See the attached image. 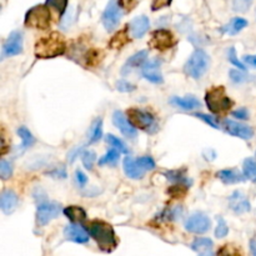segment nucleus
<instances>
[{
	"label": "nucleus",
	"mask_w": 256,
	"mask_h": 256,
	"mask_svg": "<svg viewBox=\"0 0 256 256\" xmlns=\"http://www.w3.org/2000/svg\"><path fill=\"white\" fill-rule=\"evenodd\" d=\"M65 40L60 32H52L48 36H42L35 42L34 54L40 59H52L62 55L65 52Z\"/></svg>",
	"instance_id": "1"
},
{
	"label": "nucleus",
	"mask_w": 256,
	"mask_h": 256,
	"mask_svg": "<svg viewBox=\"0 0 256 256\" xmlns=\"http://www.w3.org/2000/svg\"><path fill=\"white\" fill-rule=\"evenodd\" d=\"M89 234L99 245L100 250L105 252H110L116 248L118 242L115 236L114 229L110 224L105 222H92L89 225Z\"/></svg>",
	"instance_id": "2"
},
{
	"label": "nucleus",
	"mask_w": 256,
	"mask_h": 256,
	"mask_svg": "<svg viewBox=\"0 0 256 256\" xmlns=\"http://www.w3.org/2000/svg\"><path fill=\"white\" fill-rule=\"evenodd\" d=\"M210 65V58L204 50L198 49L190 55L186 64L184 65V70L186 75L194 78V79H200L205 72H208Z\"/></svg>",
	"instance_id": "3"
},
{
	"label": "nucleus",
	"mask_w": 256,
	"mask_h": 256,
	"mask_svg": "<svg viewBox=\"0 0 256 256\" xmlns=\"http://www.w3.org/2000/svg\"><path fill=\"white\" fill-rule=\"evenodd\" d=\"M205 102L210 112L215 114H222L228 112L232 106V102L225 94L224 86H215L210 89L205 95Z\"/></svg>",
	"instance_id": "4"
},
{
	"label": "nucleus",
	"mask_w": 256,
	"mask_h": 256,
	"mask_svg": "<svg viewBox=\"0 0 256 256\" xmlns=\"http://www.w3.org/2000/svg\"><path fill=\"white\" fill-rule=\"evenodd\" d=\"M50 22H52V14L46 4L32 8L25 15V25L34 29H48Z\"/></svg>",
	"instance_id": "5"
},
{
	"label": "nucleus",
	"mask_w": 256,
	"mask_h": 256,
	"mask_svg": "<svg viewBox=\"0 0 256 256\" xmlns=\"http://www.w3.org/2000/svg\"><path fill=\"white\" fill-rule=\"evenodd\" d=\"M122 16V4L118 0H110L102 12V22L106 32H112L119 25Z\"/></svg>",
	"instance_id": "6"
},
{
	"label": "nucleus",
	"mask_w": 256,
	"mask_h": 256,
	"mask_svg": "<svg viewBox=\"0 0 256 256\" xmlns=\"http://www.w3.org/2000/svg\"><path fill=\"white\" fill-rule=\"evenodd\" d=\"M60 210H62V206L59 202H46V200L40 202L36 209V224L39 226H45L46 224H49L50 220L58 218Z\"/></svg>",
	"instance_id": "7"
},
{
	"label": "nucleus",
	"mask_w": 256,
	"mask_h": 256,
	"mask_svg": "<svg viewBox=\"0 0 256 256\" xmlns=\"http://www.w3.org/2000/svg\"><path fill=\"white\" fill-rule=\"evenodd\" d=\"M212 228V220L204 212H194L185 222V229L192 234H205Z\"/></svg>",
	"instance_id": "8"
},
{
	"label": "nucleus",
	"mask_w": 256,
	"mask_h": 256,
	"mask_svg": "<svg viewBox=\"0 0 256 256\" xmlns=\"http://www.w3.org/2000/svg\"><path fill=\"white\" fill-rule=\"evenodd\" d=\"M128 119L134 125L135 128L142 130H148L154 126L155 120L154 116L149 112L138 108H130L128 110Z\"/></svg>",
	"instance_id": "9"
},
{
	"label": "nucleus",
	"mask_w": 256,
	"mask_h": 256,
	"mask_svg": "<svg viewBox=\"0 0 256 256\" xmlns=\"http://www.w3.org/2000/svg\"><path fill=\"white\" fill-rule=\"evenodd\" d=\"M174 45V35L166 29L155 30L149 40V46L156 50H168Z\"/></svg>",
	"instance_id": "10"
},
{
	"label": "nucleus",
	"mask_w": 256,
	"mask_h": 256,
	"mask_svg": "<svg viewBox=\"0 0 256 256\" xmlns=\"http://www.w3.org/2000/svg\"><path fill=\"white\" fill-rule=\"evenodd\" d=\"M22 52V34L20 32H12L2 45V58L14 56Z\"/></svg>",
	"instance_id": "11"
},
{
	"label": "nucleus",
	"mask_w": 256,
	"mask_h": 256,
	"mask_svg": "<svg viewBox=\"0 0 256 256\" xmlns=\"http://www.w3.org/2000/svg\"><path fill=\"white\" fill-rule=\"evenodd\" d=\"M222 125H224V129L226 130V132H229L232 136L244 140H249L254 136V129L252 126L242 124V122H234V120H224Z\"/></svg>",
	"instance_id": "12"
},
{
	"label": "nucleus",
	"mask_w": 256,
	"mask_h": 256,
	"mask_svg": "<svg viewBox=\"0 0 256 256\" xmlns=\"http://www.w3.org/2000/svg\"><path fill=\"white\" fill-rule=\"evenodd\" d=\"M112 122L120 130V132L124 136H126L128 139H135L138 136L136 128L129 122V119H126V116L120 110L114 112V114H112Z\"/></svg>",
	"instance_id": "13"
},
{
	"label": "nucleus",
	"mask_w": 256,
	"mask_h": 256,
	"mask_svg": "<svg viewBox=\"0 0 256 256\" xmlns=\"http://www.w3.org/2000/svg\"><path fill=\"white\" fill-rule=\"evenodd\" d=\"M160 66H162V62L159 59H152L145 62L142 69V76L148 82H152L154 84H162L164 79H162V72H160Z\"/></svg>",
	"instance_id": "14"
},
{
	"label": "nucleus",
	"mask_w": 256,
	"mask_h": 256,
	"mask_svg": "<svg viewBox=\"0 0 256 256\" xmlns=\"http://www.w3.org/2000/svg\"><path fill=\"white\" fill-rule=\"evenodd\" d=\"M229 206L235 214H245L250 212L252 205L248 198L242 192H234L229 198Z\"/></svg>",
	"instance_id": "15"
},
{
	"label": "nucleus",
	"mask_w": 256,
	"mask_h": 256,
	"mask_svg": "<svg viewBox=\"0 0 256 256\" xmlns=\"http://www.w3.org/2000/svg\"><path fill=\"white\" fill-rule=\"evenodd\" d=\"M64 235L68 240L76 242V244H85L89 242V232L84 228L76 224L68 225L64 230Z\"/></svg>",
	"instance_id": "16"
},
{
	"label": "nucleus",
	"mask_w": 256,
	"mask_h": 256,
	"mask_svg": "<svg viewBox=\"0 0 256 256\" xmlns=\"http://www.w3.org/2000/svg\"><path fill=\"white\" fill-rule=\"evenodd\" d=\"M130 32H132V36L135 39H139L142 38L150 28V22L149 18L145 16V15H140V16L134 18V19L130 22L129 24Z\"/></svg>",
	"instance_id": "17"
},
{
	"label": "nucleus",
	"mask_w": 256,
	"mask_h": 256,
	"mask_svg": "<svg viewBox=\"0 0 256 256\" xmlns=\"http://www.w3.org/2000/svg\"><path fill=\"white\" fill-rule=\"evenodd\" d=\"M122 168H124V172L125 174H126V176L130 178V179H142L145 174V170L140 166L139 162H135V160L130 156L124 158Z\"/></svg>",
	"instance_id": "18"
},
{
	"label": "nucleus",
	"mask_w": 256,
	"mask_h": 256,
	"mask_svg": "<svg viewBox=\"0 0 256 256\" xmlns=\"http://www.w3.org/2000/svg\"><path fill=\"white\" fill-rule=\"evenodd\" d=\"M18 205V195L12 190H5L0 195V208L6 215L12 214Z\"/></svg>",
	"instance_id": "19"
},
{
	"label": "nucleus",
	"mask_w": 256,
	"mask_h": 256,
	"mask_svg": "<svg viewBox=\"0 0 256 256\" xmlns=\"http://www.w3.org/2000/svg\"><path fill=\"white\" fill-rule=\"evenodd\" d=\"M170 102H172L174 106L179 108V109H182V110H194L202 106L199 100H198L195 96H192V95H189V96H182V98L172 96V99H170Z\"/></svg>",
	"instance_id": "20"
},
{
	"label": "nucleus",
	"mask_w": 256,
	"mask_h": 256,
	"mask_svg": "<svg viewBox=\"0 0 256 256\" xmlns=\"http://www.w3.org/2000/svg\"><path fill=\"white\" fill-rule=\"evenodd\" d=\"M146 58H148L146 50H142V52L134 54L124 64V66H122V74L126 75V74H129L132 69H135V68H139L140 65L144 64L145 60H146Z\"/></svg>",
	"instance_id": "21"
},
{
	"label": "nucleus",
	"mask_w": 256,
	"mask_h": 256,
	"mask_svg": "<svg viewBox=\"0 0 256 256\" xmlns=\"http://www.w3.org/2000/svg\"><path fill=\"white\" fill-rule=\"evenodd\" d=\"M216 175L222 182H225V184H238V182H242L246 179L245 175H242L238 170L234 169L220 170Z\"/></svg>",
	"instance_id": "22"
},
{
	"label": "nucleus",
	"mask_w": 256,
	"mask_h": 256,
	"mask_svg": "<svg viewBox=\"0 0 256 256\" xmlns=\"http://www.w3.org/2000/svg\"><path fill=\"white\" fill-rule=\"evenodd\" d=\"M248 26V20L244 19V18H234L230 22H228L226 25L222 28V32L229 35H235L238 32H242V29Z\"/></svg>",
	"instance_id": "23"
},
{
	"label": "nucleus",
	"mask_w": 256,
	"mask_h": 256,
	"mask_svg": "<svg viewBox=\"0 0 256 256\" xmlns=\"http://www.w3.org/2000/svg\"><path fill=\"white\" fill-rule=\"evenodd\" d=\"M64 215L72 222H82L86 219V212L80 206L65 208Z\"/></svg>",
	"instance_id": "24"
},
{
	"label": "nucleus",
	"mask_w": 256,
	"mask_h": 256,
	"mask_svg": "<svg viewBox=\"0 0 256 256\" xmlns=\"http://www.w3.org/2000/svg\"><path fill=\"white\" fill-rule=\"evenodd\" d=\"M129 35H128V28H124L122 30H120L119 32H116V34L112 36V39L110 40L109 45L110 48H112V49H122V46H125V45L129 42Z\"/></svg>",
	"instance_id": "25"
},
{
	"label": "nucleus",
	"mask_w": 256,
	"mask_h": 256,
	"mask_svg": "<svg viewBox=\"0 0 256 256\" xmlns=\"http://www.w3.org/2000/svg\"><path fill=\"white\" fill-rule=\"evenodd\" d=\"M242 172L245 178L250 182H256V160L254 158H246L242 164Z\"/></svg>",
	"instance_id": "26"
},
{
	"label": "nucleus",
	"mask_w": 256,
	"mask_h": 256,
	"mask_svg": "<svg viewBox=\"0 0 256 256\" xmlns=\"http://www.w3.org/2000/svg\"><path fill=\"white\" fill-rule=\"evenodd\" d=\"M102 136V119L95 120L92 124V128L89 130V142L90 144H94V142H99L100 138Z\"/></svg>",
	"instance_id": "27"
},
{
	"label": "nucleus",
	"mask_w": 256,
	"mask_h": 256,
	"mask_svg": "<svg viewBox=\"0 0 256 256\" xmlns=\"http://www.w3.org/2000/svg\"><path fill=\"white\" fill-rule=\"evenodd\" d=\"M120 158V152L115 148L110 149L102 159L99 160V165H115Z\"/></svg>",
	"instance_id": "28"
},
{
	"label": "nucleus",
	"mask_w": 256,
	"mask_h": 256,
	"mask_svg": "<svg viewBox=\"0 0 256 256\" xmlns=\"http://www.w3.org/2000/svg\"><path fill=\"white\" fill-rule=\"evenodd\" d=\"M18 134H19V136L22 138V149H26V148L32 146V145L35 142L34 136H32V134L30 132V130L28 129V128L20 126L19 129H18Z\"/></svg>",
	"instance_id": "29"
},
{
	"label": "nucleus",
	"mask_w": 256,
	"mask_h": 256,
	"mask_svg": "<svg viewBox=\"0 0 256 256\" xmlns=\"http://www.w3.org/2000/svg\"><path fill=\"white\" fill-rule=\"evenodd\" d=\"M212 242L210 239H208V238H199V239L194 240V242L192 244V249L198 252H205V250L212 249Z\"/></svg>",
	"instance_id": "30"
},
{
	"label": "nucleus",
	"mask_w": 256,
	"mask_h": 256,
	"mask_svg": "<svg viewBox=\"0 0 256 256\" xmlns=\"http://www.w3.org/2000/svg\"><path fill=\"white\" fill-rule=\"evenodd\" d=\"M95 160H96V154H95L94 150H86V152H82V162L85 169L92 170L95 164Z\"/></svg>",
	"instance_id": "31"
},
{
	"label": "nucleus",
	"mask_w": 256,
	"mask_h": 256,
	"mask_svg": "<svg viewBox=\"0 0 256 256\" xmlns=\"http://www.w3.org/2000/svg\"><path fill=\"white\" fill-rule=\"evenodd\" d=\"M228 234H229V226H228L226 222L222 216L218 218V226L215 229V236L218 239H222V238L228 236Z\"/></svg>",
	"instance_id": "32"
},
{
	"label": "nucleus",
	"mask_w": 256,
	"mask_h": 256,
	"mask_svg": "<svg viewBox=\"0 0 256 256\" xmlns=\"http://www.w3.org/2000/svg\"><path fill=\"white\" fill-rule=\"evenodd\" d=\"M252 5V0H232V6L238 12H246Z\"/></svg>",
	"instance_id": "33"
},
{
	"label": "nucleus",
	"mask_w": 256,
	"mask_h": 256,
	"mask_svg": "<svg viewBox=\"0 0 256 256\" xmlns=\"http://www.w3.org/2000/svg\"><path fill=\"white\" fill-rule=\"evenodd\" d=\"M106 142H109L110 145H112V148H115V149L119 150L120 152H124V154H126L128 152V148L126 145L124 144V142H122V140L119 139V138H116L115 135H108L106 136Z\"/></svg>",
	"instance_id": "34"
},
{
	"label": "nucleus",
	"mask_w": 256,
	"mask_h": 256,
	"mask_svg": "<svg viewBox=\"0 0 256 256\" xmlns=\"http://www.w3.org/2000/svg\"><path fill=\"white\" fill-rule=\"evenodd\" d=\"M46 5L54 8L59 14H64L68 6V0H46Z\"/></svg>",
	"instance_id": "35"
},
{
	"label": "nucleus",
	"mask_w": 256,
	"mask_h": 256,
	"mask_svg": "<svg viewBox=\"0 0 256 256\" xmlns=\"http://www.w3.org/2000/svg\"><path fill=\"white\" fill-rule=\"evenodd\" d=\"M12 164H10L9 162H6V160L2 159V162H0V176H2L4 180H6L12 176Z\"/></svg>",
	"instance_id": "36"
},
{
	"label": "nucleus",
	"mask_w": 256,
	"mask_h": 256,
	"mask_svg": "<svg viewBox=\"0 0 256 256\" xmlns=\"http://www.w3.org/2000/svg\"><path fill=\"white\" fill-rule=\"evenodd\" d=\"M218 256H242L239 250L232 245H225L218 252Z\"/></svg>",
	"instance_id": "37"
},
{
	"label": "nucleus",
	"mask_w": 256,
	"mask_h": 256,
	"mask_svg": "<svg viewBox=\"0 0 256 256\" xmlns=\"http://www.w3.org/2000/svg\"><path fill=\"white\" fill-rule=\"evenodd\" d=\"M228 54H229V62H232V64H234L235 66L239 68V69L242 70V72H244V70H246V68H245V65L242 64V62H240L239 59H238V56H236V50H235L234 46L230 48L229 52H228Z\"/></svg>",
	"instance_id": "38"
},
{
	"label": "nucleus",
	"mask_w": 256,
	"mask_h": 256,
	"mask_svg": "<svg viewBox=\"0 0 256 256\" xmlns=\"http://www.w3.org/2000/svg\"><path fill=\"white\" fill-rule=\"evenodd\" d=\"M139 162L140 166L146 172V170H152L155 169V162L152 160V156H142L136 160Z\"/></svg>",
	"instance_id": "39"
},
{
	"label": "nucleus",
	"mask_w": 256,
	"mask_h": 256,
	"mask_svg": "<svg viewBox=\"0 0 256 256\" xmlns=\"http://www.w3.org/2000/svg\"><path fill=\"white\" fill-rule=\"evenodd\" d=\"M116 89L122 92H129L135 90V86L132 84H130L129 82H126V80H119L116 82Z\"/></svg>",
	"instance_id": "40"
},
{
	"label": "nucleus",
	"mask_w": 256,
	"mask_h": 256,
	"mask_svg": "<svg viewBox=\"0 0 256 256\" xmlns=\"http://www.w3.org/2000/svg\"><path fill=\"white\" fill-rule=\"evenodd\" d=\"M229 75L234 82H244L248 80L246 75L242 74V72H240L239 70H230Z\"/></svg>",
	"instance_id": "41"
},
{
	"label": "nucleus",
	"mask_w": 256,
	"mask_h": 256,
	"mask_svg": "<svg viewBox=\"0 0 256 256\" xmlns=\"http://www.w3.org/2000/svg\"><path fill=\"white\" fill-rule=\"evenodd\" d=\"M195 116L199 118V119H202V120H204V122H206L208 125H210V126L214 128V129H219V128H218V125H216V122H215L214 120H212V118L209 116V115H206V114H195Z\"/></svg>",
	"instance_id": "42"
},
{
	"label": "nucleus",
	"mask_w": 256,
	"mask_h": 256,
	"mask_svg": "<svg viewBox=\"0 0 256 256\" xmlns=\"http://www.w3.org/2000/svg\"><path fill=\"white\" fill-rule=\"evenodd\" d=\"M232 116L238 118V119L240 120H248L249 119V112H248V109H245V108H242V109L232 112Z\"/></svg>",
	"instance_id": "43"
},
{
	"label": "nucleus",
	"mask_w": 256,
	"mask_h": 256,
	"mask_svg": "<svg viewBox=\"0 0 256 256\" xmlns=\"http://www.w3.org/2000/svg\"><path fill=\"white\" fill-rule=\"evenodd\" d=\"M75 176H76V182L80 186H84L88 182L86 175H85L82 170H76V172H75Z\"/></svg>",
	"instance_id": "44"
},
{
	"label": "nucleus",
	"mask_w": 256,
	"mask_h": 256,
	"mask_svg": "<svg viewBox=\"0 0 256 256\" xmlns=\"http://www.w3.org/2000/svg\"><path fill=\"white\" fill-rule=\"evenodd\" d=\"M172 0H152V10L162 9V8L170 5Z\"/></svg>",
	"instance_id": "45"
},
{
	"label": "nucleus",
	"mask_w": 256,
	"mask_h": 256,
	"mask_svg": "<svg viewBox=\"0 0 256 256\" xmlns=\"http://www.w3.org/2000/svg\"><path fill=\"white\" fill-rule=\"evenodd\" d=\"M82 146H80V148L78 146V148H75V149L72 150V152H70L69 155H68V162H74V160L76 159L78 155L80 154V152H82Z\"/></svg>",
	"instance_id": "46"
},
{
	"label": "nucleus",
	"mask_w": 256,
	"mask_h": 256,
	"mask_svg": "<svg viewBox=\"0 0 256 256\" xmlns=\"http://www.w3.org/2000/svg\"><path fill=\"white\" fill-rule=\"evenodd\" d=\"M244 62L250 66L256 68V55H245Z\"/></svg>",
	"instance_id": "47"
},
{
	"label": "nucleus",
	"mask_w": 256,
	"mask_h": 256,
	"mask_svg": "<svg viewBox=\"0 0 256 256\" xmlns=\"http://www.w3.org/2000/svg\"><path fill=\"white\" fill-rule=\"evenodd\" d=\"M250 252H252V256H256V238H252L250 240Z\"/></svg>",
	"instance_id": "48"
},
{
	"label": "nucleus",
	"mask_w": 256,
	"mask_h": 256,
	"mask_svg": "<svg viewBox=\"0 0 256 256\" xmlns=\"http://www.w3.org/2000/svg\"><path fill=\"white\" fill-rule=\"evenodd\" d=\"M199 256H215V255L212 250H205V252H202V254Z\"/></svg>",
	"instance_id": "49"
}]
</instances>
